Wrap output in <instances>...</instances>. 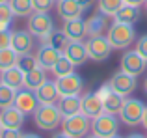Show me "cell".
Returning a JSON list of instances; mask_svg holds the SVG:
<instances>
[{"mask_svg":"<svg viewBox=\"0 0 147 138\" xmlns=\"http://www.w3.org/2000/svg\"><path fill=\"white\" fill-rule=\"evenodd\" d=\"M13 105L17 106L24 116H30V114H34L36 108L39 106V101H37V97H36V91H32V90L22 86L21 90H17V93H15Z\"/></svg>","mask_w":147,"mask_h":138,"instance_id":"13","label":"cell"},{"mask_svg":"<svg viewBox=\"0 0 147 138\" xmlns=\"http://www.w3.org/2000/svg\"><path fill=\"white\" fill-rule=\"evenodd\" d=\"M108 86H110V90L115 91V93L123 95V97H130V95L134 93V90H136L138 84H136V76L134 75L119 69V71H115L114 75L110 76Z\"/></svg>","mask_w":147,"mask_h":138,"instance_id":"6","label":"cell"},{"mask_svg":"<svg viewBox=\"0 0 147 138\" xmlns=\"http://www.w3.org/2000/svg\"><path fill=\"white\" fill-rule=\"evenodd\" d=\"M2 2H9V0H0V4H2Z\"/></svg>","mask_w":147,"mask_h":138,"instance_id":"48","label":"cell"},{"mask_svg":"<svg viewBox=\"0 0 147 138\" xmlns=\"http://www.w3.org/2000/svg\"><path fill=\"white\" fill-rule=\"evenodd\" d=\"M106 37H108V41H110L114 51H121V49H127L134 43L136 30L130 24H123V22L114 21L106 30Z\"/></svg>","mask_w":147,"mask_h":138,"instance_id":"1","label":"cell"},{"mask_svg":"<svg viewBox=\"0 0 147 138\" xmlns=\"http://www.w3.org/2000/svg\"><path fill=\"white\" fill-rule=\"evenodd\" d=\"M119 131V118L115 114L102 112L95 120H91V133L99 138H108L117 135Z\"/></svg>","mask_w":147,"mask_h":138,"instance_id":"5","label":"cell"},{"mask_svg":"<svg viewBox=\"0 0 147 138\" xmlns=\"http://www.w3.org/2000/svg\"><path fill=\"white\" fill-rule=\"evenodd\" d=\"M0 82H2V73H0Z\"/></svg>","mask_w":147,"mask_h":138,"instance_id":"49","label":"cell"},{"mask_svg":"<svg viewBox=\"0 0 147 138\" xmlns=\"http://www.w3.org/2000/svg\"><path fill=\"white\" fill-rule=\"evenodd\" d=\"M121 69L134 76H140L142 73L147 69V60L140 52L134 49V51H127L125 54L121 56Z\"/></svg>","mask_w":147,"mask_h":138,"instance_id":"12","label":"cell"},{"mask_svg":"<svg viewBox=\"0 0 147 138\" xmlns=\"http://www.w3.org/2000/svg\"><path fill=\"white\" fill-rule=\"evenodd\" d=\"M36 97L39 101V105H56L58 99H60V93H58V88L54 80H45L39 88L36 90Z\"/></svg>","mask_w":147,"mask_h":138,"instance_id":"19","label":"cell"},{"mask_svg":"<svg viewBox=\"0 0 147 138\" xmlns=\"http://www.w3.org/2000/svg\"><path fill=\"white\" fill-rule=\"evenodd\" d=\"M144 91L147 93V76H145V80H144Z\"/></svg>","mask_w":147,"mask_h":138,"instance_id":"45","label":"cell"},{"mask_svg":"<svg viewBox=\"0 0 147 138\" xmlns=\"http://www.w3.org/2000/svg\"><path fill=\"white\" fill-rule=\"evenodd\" d=\"M63 52L73 64L75 67H80L90 60L88 56V49H86V41H67V45L63 47Z\"/></svg>","mask_w":147,"mask_h":138,"instance_id":"14","label":"cell"},{"mask_svg":"<svg viewBox=\"0 0 147 138\" xmlns=\"http://www.w3.org/2000/svg\"><path fill=\"white\" fill-rule=\"evenodd\" d=\"M11 30L9 28H4L0 30V49H7L11 47Z\"/></svg>","mask_w":147,"mask_h":138,"instance_id":"35","label":"cell"},{"mask_svg":"<svg viewBox=\"0 0 147 138\" xmlns=\"http://www.w3.org/2000/svg\"><path fill=\"white\" fill-rule=\"evenodd\" d=\"M144 7H145V11H147V0H145V4H144Z\"/></svg>","mask_w":147,"mask_h":138,"instance_id":"47","label":"cell"},{"mask_svg":"<svg viewBox=\"0 0 147 138\" xmlns=\"http://www.w3.org/2000/svg\"><path fill=\"white\" fill-rule=\"evenodd\" d=\"M7 4L11 6V11L15 13V17H30L34 13L32 0H9Z\"/></svg>","mask_w":147,"mask_h":138,"instance_id":"29","label":"cell"},{"mask_svg":"<svg viewBox=\"0 0 147 138\" xmlns=\"http://www.w3.org/2000/svg\"><path fill=\"white\" fill-rule=\"evenodd\" d=\"M140 17H142V11H140V7H138V6L123 4L121 9H119L117 13L114 15V21L123 22V24H130V26H134L138 21H140Z\"/></svg>","mask_w":147,"mask_h":138,"instance_id":"21","label":"cell"},{"mask_svg":"<svg viewBox=\"0 0 147 138\" xmlns=\"http://www.w3.org/2000/svg\"><path fill=\"white\" fill-rule=\"evenodd\" d=\"M125 4V0H97V11L102 13L104 17H114L121 6Z\"/></svg>","mask_w":147,"mask_h":138,"instance_id":"28","label":"cell"},{"mask_svg":"<svg viewBox=\"0 0 147 138\" xmlns=\"http://www.w3.org/2000/svg\"><path fill=\"white\" fill-rule=\"evenodd\" d=\"M21 138H41V136L39 135H34V133H24Z\"/></svg>","mask_w":147,"mask_h":138,"instance_id":"43","label":"cell"},{"mask_svg":"<svg viewBox=\"0 0 147 138\" xmlns=\"http://www.w3.org/2000/svg\"><path fill=\"white\" fill-rule=\"evenodd\" d=\"M125 138H147L145 135H142V133H130L129 136H125Z\"/></svg>","mask_w":147,"mask_h":138,"instance_id":"41","label":"cell"},{"mask_svg":"<svg viewBox=\"0 0 147 138\" xmlns=\"http://www.w3.org/2000/svg\"><path fill=\"white\" fill-rule=\"evenodd\" d=\"M50 138H71V136H69V135H65L63 131H60V133H54V135L50 136Z\"/></svg>","mask_w":147,"mask_h":138,"instance_id":"40","label":"cell"},{"mask_svg":"<svg viewBox=\"0 0 147 138\" xmlns=\"http://www.w3.org/2000/svg\"><path fill=\"white\" fill-rule=\"evenodd\" d=\"M11 49L17 54H28L34 51V36L28 30H15L11 34Z\"/></svg>","mask_w":147,"mask_h":138,"instance_id":"17","label":"cell"},{"mask_svg":"<svg viewBox=\"0 0 147 138\" xmlns=\"http://www.w3.org/2000/svg\"><path fill=\"white\" fill-rule=\"evenodd\" d=\"M54 6H56V0H32L34 11H41V13H49Z\"/></svg>","mask_w":147,"mask_h":138,"instance_id":"34","label":"cell"},{"mask_svg":"<svg viewBox=\"0 0 147 138\" xmlns=\"http://www.w3.org/2000/svg\"><path fill=\"white\" fill-rule=\"evenodd\" d=\"M13 17L15 13L11 11V6L7 2H2L0 4V30L4 28H9L11 22H13Z\"/></svg>","mask_w":147,"mask_h":138,"instance_id":"33","label":"cell"},{"mask_svg":"<svg viewBox=\"0 0 147 138\" xmlns=\"http://www.w3.org/2000/svg\"><path fill=\"white\" fill-rule=\"evenodd\" d=\"M17 67L21 69L22 73H28V71H32V69H36V67H37L36 54H32V52H28V54H19V58H17Z\"/></svg>","mask_w":147,"mask_h":138,"instance_id":"32","label":"cell"},{"mask_svg":"<svg viewBox=\"0 0 147 138\" xmlns=\"http://www.w3.org/2000/svg\"><path fill=\"white\" fill-rule=\"evenodd\" d=\"M54 82H56L60 97H63V95H80L84 90V78L76 71L65 76H58Z\"/></svg>","mask_w":147,"mask_h":138,"instance_id":"9","label":"cell"},{"mask_svg":"<svg viewBox=\"0 0 147 138\" xmlns=\"http://www.w3.org/2000/svg\"><path fill=\"white\" fill-rule=\"evenodd\" d=\"M106 17L102 13H93L91 17L86 19V32H88V37H95V36H104L106 32Z\"/></svg>","mask_w":147,"mask_h":138,"instance_id":"23","label":"cell"},{"mask_svg":"<svg viewBox=\"0 0 147 138\" xmlns=\"http://www.w3.org/2000/svg\"><path fill=\"white\" fill-rule=\"evenodd\" d=\"M108 138H125V136H119V133H117V135H114V136H108Z\"/></svg>","mask_w":147,"mask_h":138,"instance_id":"46","label":"cell"},{"mask_svg":"<svg viewBox=\"0 0 147 138\" xmlns=\"http://www.w3.org/2000/svg\"><path fill=\"white\" fill-rule=\"evenodd\" d=\"M86 49H88V56H90L91 62H106L110 58V52L114 51L106 36L88 37Z\"/></svg>","mask_w":147,"mask_h":138,"instance_id":"7","label":"cell"},{"mask_svg":"<svg viewBox=\"0 0 147 138\" xmlns=\"http://www.w3.org/2000/svg\"><path fill=\"white\" fill-rule=\"evenodd\" d=\"M145 112V105L136 97H125V103L119 112V120L127 127H138L142 125V118Z\"/></svg>","mask_w":147,"mask_h":138,"instance_id":"3","label":"cell"},{"mask_svg":"<svg viewBox=\"0 0 147 138\" xmlns=\"http://www.w3.org/2000/svg\"><path fill=\"white\" fill-rule=\"evenodd\" d=\"M61 56V51L50 47V45H43L41 43L36 51V60H37V66L43 67L45 71H50L54 67V64L58 62V58Z\"/></svg>","mask_w":147,"mask_h":138,"instance_id":"16","label":"cell"},{"mask_svg":"<svg viewBox=\"0 0 147 138\" xmlns=\"http://www.w3.org/2000/svg\"><path fill=\"white\" fill-rule=\"evenodd\" d=\"M125 4H130V6H144L145 4V0H125Z\"/></svg>","mask_w":147,"mask_h":138,"instance_id":"39","label":"cell"},{"mask_svg":"<svg viewBox=\"0 0 147 138\" xmlns=\"http://www.w3.org/2000/svg\"><path fill=\"white\" fill-rule=\"evenodd\" d=\"M0 131H2V123H0Z\"/></svg>","mask_w":147,"mask_h":138,"instance_id":"50","label":"cell"},{"mask_svg":"<svg viewBox=\"0 0 147 138\" xmlns=\"http://www.w3.org/2000/svg\"><path fill=\"white\" fill-rule=\"evenodd\" d=\"M2 82L11 86L13 90H21L22 84H24V73L17 66H13V67L6 69V71H2Z\"/></svg>","mask_w":147,"mask_h":138,"instance_id":"26","label":"cell"},{"mask_svg":"<svg viewBox=\"0 0 147 138\" xmlns=\"http://www.w3.org/2000/svg\"><path fill=\"white\" fill-rule=\"evenodd\" d=\"M15 93H17V90H13L11 86L0 82V110H2V108H7V106H13Z\"/></svg>","mask_w":147,"mask_h":138,"instance_id":"31","label":"cell"},{"mask_svg":"<svg viewBox=\"0 0 147 138\" xmlns=\"http://www.w3.org/2000/svg\"><path fill=\"white\" fill-rule=\"evenodd\" d=\"M54 28V21L49 13H41V11H34L28 17V32L32 34L34 37L41 39L45 37L50 30Z\"/></svg>","mask_w":147,"mask_h":138,"instance_id":"8","label":"cell"},{"mask_svg":"<svg viewBox=\"0 0 147 138\" xmlns=\"http://www.w3.org/2000/svg\"><path fill=\"white\" fill-rule=\"evenodd\" d=\"M56 11L63 21L82 17V13H84V9L78 4V0H56Z\"/></svg>","mask_w":147,"mask_h":138,"instance_id":"20","label":"cell"},{"mask_svg":"<svg viewBox=\"0 0 147 138\" xmlns=\"http://www.w3.org/2000/svg\"><path fill=\"white\" fill-rule=\"evenodd\" d=\"M97 93L100 95V99H102V103H104V112L119 116L121 106H123V103H125V97L119 95V93H115V91H112L110 86H108V82H104L102 86L99 88Z\"/></svg>","mask_w":147,"mask_h":138,"instance_id":"11","label":"cell"},{"mask_svg":"<svg viewBox=\"0 0 147 138\" xmlns=\"http://www.w3.org/2000/svg\"><path fill=\"white\" fill-rule=\"evenodd\" d=\"M136 51L147 60V34H145V36H142V37H138V41H136Z\"/></svg>","mask_w":147,"mask_h":138,"instance_id":"36","label":"cell"},{"mask_svg":"<svg viewBox=\"0 0 147 138\" xmlns=\"http://www.w3.org/2000/svg\"><path fill=\"white\" fill-rule=\"evenodd\" d=\"M84 138H99V136H95V135H93V133H88V135H86V136H84Z\"/></svg>","mask_w":147,"mask_h":138,"instance_id":"44","label":"cell"},{"mask_svg":"<svg viewBox=\"0 0 147 138\" xmlns=\"http://www.w3.org/2000/svg\"><path fill=\"white\" fill-rule=\"evenodd\" d=\"M61 131L71 138H84L88 133H91V120L82 112L67 116L61 121Z\"/></svg>","mask_w":147,"mask_h":138,"instance_id":"4","label":"cell"},{"mask_svg":"<svg viewBox=\"0 0 147 138\" xmlns=\"http://www.w3.org/2000/svg\"><path fill=\"white\" fill-rule=\"evenodd\" d=\"M22 133L21 129H6L2 127V131H0V138H21Z\"/></svg>","mask_w":147,"mask_h":138,"instance_id":"37","label":"cell"},{"mask_svg":"<svg viewBox=\"0 0 147 138\" xmlns=\"http://www.w3.org/2000/svg\"><path fill=\"white\" fill-rule=\"evenodd\" d=\"M75 64L71 62V60L67 58V56L63 54V52H61V56L60 58H58V62L54 64V67L50 69V71H52V75L56 76H65V75H71V73H75Z\"/></svg>","mask_w":147,"mask_h":138,"instance_id":"27","label":"cell"},{"mask_svg":"<svg viewBox=\"0 0 147 138\" xmlns=\"http://www.w3.org/2000/svg\"><path fill=\"white\" fill-rule=\"evenodd\" d=\"M17 58H19V54L11 47L0 49V73L13 67V66H17Z\"/></svg>","mask_w":147,"mask_h":138,"instance_id":"30","label":"cell"},{"mask_svg":"<svg viewBox=\"0 0 147 138\" xmlns=\"http://www.w3.org/2000/svg\"><path fill=\"white\" fill-rule=\"evenodd\" d=\"M80 112L86 114L90 120H95L104 112V103L97 91H86L80 95Z\"/></svg>","mask_w":147,"mask_h":138,"instance_id":"10","label":"cell"},{"mask_svg":"<svg viewBox=\"0 0 147 138\" xmlns=\"http://www.w3.org/2000/svg\"><path fill=\"white\" fill-rule=\"evenodd\" d=\"M142 125H144V129L147 131V106H145V112H144V118H142Z\"/></svg>","mask_w":147,"mask_h":138,"instance_id":"42","label":"cell"},{"mask_svg":"<svg viewBox=\"0 0 147 138\" xmlns=\"http://www.w3.org/2000/svg\"><path fill=\"white\" fill-rule=\"evenodd\" d=\"M32 116L36 127L41 131H56L61 127V121H63V116L56 105H39Z\"/></svg>","mask_w":147,"mask_h":138,"instance_id":"2","label":"cell"},{"mask_svg":"<svg viewBox=\"0 0 147 138\" xmlns=\"http://www.w3.org/2000/svg\"><path fill=\"white\" fill-rule=\"evenodd\" d=\"M39 41H41L43 45H50V47L58 49V51H63V47L67 45V41H69V39H67V36L63 34V30H61V28H56V26H54V28L50 30L47 36L41 37Z\"/></svg>","mask_w":147,"mask_h":138,"instance_id":"24","label":"cell"},{"mask_svg":"<svg viewBox=\"0 0 147 138\" xmlns=\"http://www.w3.org/2000/svg\"><path fill=\"white\" fill-rule=\"evenodd\" d=\"M78 4L82 6V9L86 11V9H90V7L95 4V0H78Z\"/></svg>","mask_w":147,"mask_h":138,"instance_id":"38","label":"cell"},{"mask_svg":"<svg viewBox=\"0 0 147 138\" xmlns=\"http://www.w3.org/2000/svg\"><path fill=\"white\" fill-rule=\"evenodd\" d=\"M24 118L26 116L15 105L0 110V123L6 129H21L22 125H24Z\"/></svg>","mask_w":147,"mask_h":138,"instance_id":"18","label":"cell"},{"mask_svg":"<svg viewBox=\"0 0 147 138\" xmlns=\"http://www.w3.org/2000/svg\"><path fill=\"white\" fill-rule=\"evenodd\" d=\"M61 30H63V34L67 36L69 41H84V39L88 37V32H86V21H84L82 17L63 21V24H61Z\"/></svg>","mask_w":147,"mask_h":138,"instance_id":"15","label":"cell"},{"mask_svg":"<svg viewBox=\"0 0 147 138\" xmlns=\"http://www.w3.org/2000/svg\"><path fill=\"white\" fill-rule=\"evenodd\" d=\"M56 106H58V110L61 112L63 118L78 114L80 112V95H63V97L58 99Z\"/></svg>","mask_w":147,"mask_h":138,"instance_id":"22","label":"cell"},{"mask_svg":"<svg viewBox=\"0 0 147 138\" xmlns=\"http://www.w3.org/2000/svg\"><path fill=\"white\" fill-rule=\"evenodd\" d=\"M45 80H47V71H45L43 67L37 66L36 69L24 73V84H22V86L28 88V90H32V91H36L37 88L45 82Z\"/></svg>","mask_w":147,"mask_h":138,"instance_id":"25","label":"cell"}]
</instances>
